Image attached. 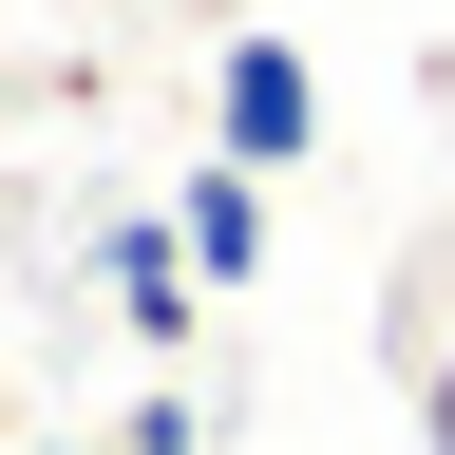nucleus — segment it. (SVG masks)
<instances>
[{
  "instance_id": "nucleus-2",
  "label": "nucleus",
  "mask_w": 455,
  "mask_h": 455,
  "mask_svg": "<svg viewBox=\"0 0 455 455\" xmlns=\"http://www.w3.org/2000/svg\"><path fill=\"white\" fill-rule=\"evenodd\" d=\"M95 266H114V323H133V361H171V341H190V304H209V284H190V247H171V209H133Z\"/></svg>"
},
{
  "instance_id": "nucleus-6",
  "label": "nucleus",
  "mask_w": 455,
  "mask_h": 455,
  "mask_svg": "<svg viewBox=\"0 0 455 455\" xmlns=\"http://www.w3.org/2000/svg\"><path fill=\"white\" fill-rule=\"evenodd\" d=\"M38 455H76V436H38Z\"/></svg>"
},
{
  "instance_id": "nucleus-5",
  "label": "nucleus",
  "mask_w": 455,
  "mask_h": 455,
  "mask_svg": "<svg viewBox=\"0 0 455 455\" xmlns=\"http://www.w3.org/2000/svg\"><path fill=\"white\" fill-rule=\"evenodd\" d=\"M418 436H436V455H455V341H436V379H418Z\"/></svg>"
},
{
  "instance_id": "nucleus-4",
  "label": "nucleus",
  "mask_w": 455,
  "mask_h": 455,
  "mask_svg": "<svg viewBox=\"0 0 455 455\" xmlns=\"http://www.w3.org/2000/svg\"><path fill=\"white\" fill-rule=\"evenodd\" d=\"M95 455H209V418H190V379H152V398H133V418H114Z\"/></svg>"
},
{
  "instance_id": "nucleus-1",
  "label": "nucleus",
  "mask_w": 455,
  "mask_h": 455,
  "mask_svg": "<svg viewBox=\"0 0 455 455\" xmlns=\"http://www.w3.org/2000/svg\"><path fill=\"white\" fill-rule=\"evenodd\" d=\"M209 152H228V171H304V152H323L304 38H228V57H209Z\"/></svg>"
},
{
  "instance_id": "nucleus-3",
  "label": "nucleus",
  "mask_w": 455,
  "mask_h": 455,
  "mask_svg": "<svg viewBox=\"0 0 455 455\" xmlns=\"http://www.w3.org/2000/svg\"><path fill=\"white\" fill-rule=\"evenodd\" d=\"M171 247H190V284H247V266H266V171L209 152L190 190H171Z\"/></svg>"
}]
</instances>
